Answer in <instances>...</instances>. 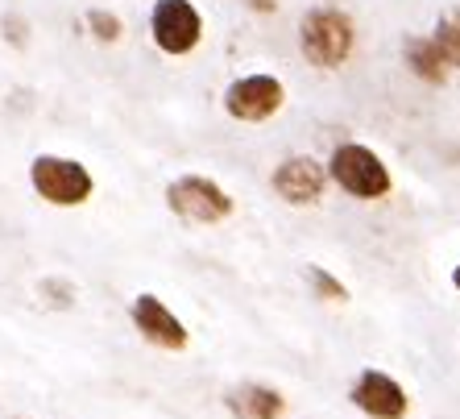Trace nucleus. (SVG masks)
<instances>
[{
    "label": "nucleus",
    "instance_id": "obj_1",
    "mask_svg": "<svg viewBox=\"0 0 460 419\" xmlns=\"http://www.w3.org/2000/svg\"><path fill=\"white\" fill-rule=\"evenodd\" d=\"M30 183L54 208H79L96 192V179H92V171H87L84 162L58 158V154H38L30 162Z\"/></svg>",
    "mask_w": 460,
    "mask_h": 419
},
{
    "label": "nucleus",
    "instance_id": "obj_2",
    "mask_svg": "<svg viewBox=\"0 0 460 419\" xmlns=\"http://www.w3.org/2000/svg\"><path fill=\"white\" fill-rule=\"evenodd\" d=\"M299 42H303V54H307V63L315 67H341L349 54H353V17L341 9H311L299 25Z\"/></svg>",
    "mask_w": 460,
    "mask_h": 419
},
{
    "label": "nucleus",
    "instance_id": "obj_3",
    "mask_svg": "<svg viewBox=\"0 0 460 419\" xmlns=\"http://www.w3.org/2000/svg\"><path fill=\"white\" fill-rule=\"evenodd\" d=\"M166 208L187 225H220L233 216V195L204 174H182L166 187Z\"/></svg>",
    "mask_w": 460,
    "mask_h": 419
},
{
    "label": "nucleus",
    "instance_id": "obj_4",
    "mask_svg": "<svg viewBox=\"0 0 460 419\" xmlns=\"http://www.w3.org/2000/svg\"><path fill=\"white\" fill-rule=\"evenodd\" d=\"M328 174H332L349 195H357V200H382V195L390 192V171H385V162L377 158L374 150L357 146V141L336 146L332 162H328Z\"/></svg>",
    "mask_w": 460,
    "mask_h": 419
},
{
    "label": "nucleus",
    "instance_id": "obj_5",
    "mask_svg": "<svg viewBox=\"0 0 460 419\" xmlns=\"http://www.w3.org/2000/svg\"><path fill=\"white\" fill-rule=\"evenodd\" d=\"M150 33L162 54H191L204 38V17L191 0H158L150 13Z\"/></svg>",
    "mask_w": 460,
    "mask_h": 419
},
{
    "label": "nucleus",
    "instance_id": "obj_6",
    "mask_svg": "<svg viewBox=\"0 0 460 419\" xmlns=\"http://www.w3.org/2000/svg\"><path fill=\"white\" fill-rule=\"evenodd\" d=\"M128 320L133 328L141 333V341H150L154 349H166V353H182L187 344H191V333H187V324L158 299V295H137L133 308H128Z\"/></svg>",
    "mask_w": 460,
    "mask_h": 419
},
{
    "label": "nucleus",
    "instance_id": "obj_7",
    "mask_svg": "<svg viewBox=\"0 0 460 419\" xmlns=\"http://www.w3.org/2000/svg\"><path fill=\"white\" fill-rule=\"evenodd\" d=\"M282 96H287V92H282V84L274 76H245L225 92V108H228V117L253 125V120L274 117L282 108Z\"/></svg>",
    "mask_w": 460,
    "mask_h": 419
},
{
    "label": "nucleus",
    "instance_id": "obj_8",
    "mask_svg": "<svg viewBox=\"0 0 460 419\" xmlns=\"http://www.w3.org/2000/svg\"><path fill=\"white\" fill-rule=\"evenodd\" d=\"M349 398L357 403V411H365V415H374V419L407 415V390L398 387L390 374H382V370H365L353 382V395Z\"/></svg>",
    "mask_w": 460,
    "mask_h": 419
},
{
    "label": "nucleus",
    "instance_id": "obj_9",
    "mask_svg": "<svg viewBox=\"0 0 460 419\" xmlns=\"http://www.w3.org/2000/svg\"><path fill=\"white\" fill-rule=\"evenodd\" d=\"M323 183H328V174H323V166L315 158H307V154H295V158H287L279 171H274V192L295 208L315 204L323 195Z\"/></svg>",
    "mask_w": 460,
    "mask_h": 419
},
{
    "label": "nucleus",
    "instance_id": "obj_10",
    "mask_svg": "<svg viewBox=\"0 0 460 419\" xmlns=\"http://www.w3.org/2000/svg\"><path fill=\"white\" fill-rule=\"evenodd\" d=\"M225 407L233 411V419H282L287 398L274 387H261V382H241L225 395Z\"/></svg>",
    "mask_w": 460,
    "mask_h": 419
},
{
    "label": "nucleus",
    "instance_id": "obj_11",
    "mask_svg": "<svg viewBox=\"0 0 460 419\" xmlns=\"http://www.w3.org/2000/svg\"><path fill=\"white\" fill-rule=\"evenodd\" d=\"M402 54H407V67L415 71L419 79H428V84H444V58H439V50H436L431 38H411V42L402 46Z\"/></svg>",
    "mask_w": 460,
    "mask_h": 419
},
{
    "label": "nucleus",
    "instance_id": "obj_12",
    "mask_svg": "<svg viewBox=\"0 0 460 419\" xmlns=\"http://www.w3.org/2000/svg\"><path fill=\"white\" fill-rule=\"evenodd\" d=\"M436 50L444 58V67H460V13H448V17H439L436 25Z\"/></svg>",
    "mask_w": 460,
    "mask_h": 419
},
{
    "label": "nucleus",
    "instance_id": "obj_13",
    "mask_svg": "<svg viewBox=\"0 0 460 419\" xmlns=\"http://www.w3.org/2000/svg\"><path fill=\"white\" fill-rule=\"evenodd\" d=\"M307 279H311V287H315V295H320V299H328V303H344V299H349V287H344V282H336L323 266H307Z\"/></svg>",
    "mask_w": 460,
    "mask_h": 419
},
{
    "label": "nucleus",
    "instance_id": "obj_14",
    "mask_svg": "<svg viewBox=\"0 0 460 419\" xmlns=\"http://www.w3.org/2000/svg\"><path fill=\"white\" fill-rule=\"evenodd\" d=\"M87 25H92V33H96L100 42H120V33H125L120 17L117 13H108V9H92L87 13Z\"/></svg>",
    "mask_w": 460,
    "mask_h": 419
},
{
    "label": "nucleus",
    "instance_id": "obj_15",
    "mask_svg": "<svg viewBox=\"0 0 460 419\" xmlns=\"http://www.w3.org/2000/svg\"><path fill=\"white\" fill-rule=\"evenodd\" d=\"M38 295H46V303L50 308H75V287L71 282H63V279H46L42 287H38Z\"/></svg>",
    "mask_w": 460,
    "mask_h": 419
},
{
    "label": "nucleus",
    "instance_id": "obj_16",
    "mask_svg": "<svg viewBox=\"0 0 460 419\" xmlns=\"http://www.w3.org/2000/svg\"><path fill=\"white\" fill-rule=\"evenodd\" d=\"M257 9H274V0H253Z\"/></svg>",
    "mask_w": 460,
    "mask_h": 419
},
{
    "label": "nucleus",
    "instance_id": "obj_17",
    "mask_svg": "<svg viewBox=\"0 0 460 419\" xmlns=\"http://www.w3.org/2000/svg\"><path fill=\"white\" fill-rule=\"evenodd\" d=\"M452 287H456V290H460V266H456V270H452Z\"/></svg>",
    "mask_w": 460,
    "mask_h": 419
},
{
    "label": "nucleus",
    "instance_id": "obj_18",
    "mask_svg": "<svg viewBox=\"0 0 460 419\" xmlns=\"http://www.w3.org/2000/svg\"><path fill=\"white\" fill-rule=\"evenodd\" d=\"M13 419H25V415H13Z\"/></svg>",
    "mask_w": 460,
    "mask_h": 419
}]
</instances>
